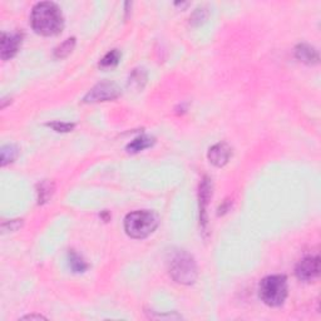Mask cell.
Returning <instances> with one entry per match:
<instances>
[{"label":"cell","mask_w":321,"mask_h":321,"mask_svg":"<svg viewBox=\"0 0 321 321\" xmlns=\"http://www.w3.org/2000/svg\"><path fill=\"white\" fill-rule=\"evenodd\" d=\"M30 24L36 34L57 35L63 30L64 18L57 4L50 2L38 3L32 10Z\"/></svg>","instance_id":"cell-1"},{"label":"cell","mask_w":321,"mask_h":321,"mask_svg":"<svg viewBox=\"0 0 321 321\" xmlns=\"http://www.w3.org/2000/svg\"><path fill=\"white\" fill-rule=\"evenodd\" d=\"M167 267L171 277L182 285H192L197 280V266L192 256L185 250H173L168 253Z\"/></svg>","instance_id":"cell-2"},{"label":"cell","mask_w":321,"mask_h":321,"mask_svg":"<svg viewBox=\"0 0 321 321\" xmlns=\"http://www.w3.org/2000/svg\"><path fill=\"white\" fill-rule=\"evenodd\" d=\"M289 285L285 275H271L265 277L258 286V296L270 308H278L285 303Z\"/></svg>","instance_id":"cell-3"},{"label":"cell","mask_w":321,"mask_h":321,"mask_svg":"<svg viewBox=\"0 0 321 321\" xmlns=\"http://www.w3.org/2000/svg\"><path fill=\"white\" fill-rule=\"evenodd\" d=\"M158 226V217L151 211H134L125 218V231L127 235L136 240L148 237Z\"/></svg>","instance_id":"cell-4"},{"label":"cell","mask_w":321,"mask_h":321,"mask_svg":"<svg viewBox=\"0 0 321 321\" xmlns=\"http://www.w3.org/2000/svg\"><path fill=\"white\" fill-rule=\"evenodd\" d=\"M121 95V89L118 88L117 84L111 83V82H103V83L97 84L94 88L87 93L86 97L83 98L84 103H98V102H108L113 101Z\"/></svg>","instance_id":"cell-5"},{"label":"cell","mask_w":321,"mask_h":321,"mask_svg":"<svg viewBox=\"0 0 321 321\" xmlns=\"http://www.w3.org/2000/svg\"><path fill=\"white\" fill-rule=\"evenodd\" d=\"M295 275L298 280L310 283L320 275V258L319 256H308L296 265Z\"/></svg>","instance_id":"cell-6"},{"label":"cell","mask_w":321,"mask_h":321,"mask_svg":"<svg viewBox=\"0 0 321 321\" xmlns=\"http://www.w3.org/2000/svg\"><path fill=\"white\" fill-rule=\"evenodd\" d=\"M22 46V36L19 34L3 33L0 39V57L3 61H9L15 57Z\"/></svg>","instance_id":"cell-7"},{"label":"cell","mask_w":321,"mask_h":321,"mask_svg":"<svg viewBox=\"0 0 321 321\" xmlns=\"http://www.w3.org/2000/svg\"><path fill=\"white\" fill-rule=\"evenodd\" d=\"M231 156H232V149L225 142L216 143L215 146L208 149L207 154L208 161L216 167H224L225 165H227Z\"/></svg>","instance_id":"cell-8"},{"label":"cell","mask_w":321,"mask_h":321,"mask_svg":"<svg viewBox=\"0 0 321 321\" xmlns=\"http://www.w3.org/2000/svg\"><path fill=\"white\" fill-rule=\"evenodd\" d=\"M211 196H212V182L208 177H205L202 179L201 185H199V222L202 225V229H206L207 226V215L206 208L210 201Z\"/></svg>","instance_id":"cell-9"},{"label":"cell","mask_w":321,"mask_h":321,"mask_svg":"<svg viewBox=\"0 0 321 321\" xmlns=\"http://www.w3.org/2000/svg\"><path fill=\"white\" fill-rule=\"evenodd\" d=\"M295 57L297 61L308 64V66H315L319 63V53L314 47L309 44H298L295 48Z\"/></svg>","instance_id":"cell-10"},{"label":"cell","mask_w":321,"mask_h":321,"mask_svg":"<svg viewBox=\"0 0 321 321\" xmlns=\"http://www.w3.org/2000/svg\"><path fill=\"white\" fill-rule=\"evenodd\" d=\"M154 145V138L149 136H139L136 139L132 141L128 146H127V152L128 153H138V152L147 149Z\"/></svg>","instance_id":"cell-11"},{"label":"cell","mask_w":321,"mask_h":321,"mask_svg":"<svg viewBox=\"0 0 321 321\" xmlns=\"http://www.w3.org/2000/svg\"><path fill=\"white\" fill-rule=\"evenodd\" d=\"M146 82H147V73H146V70L143 68L134 69L132 74L129 75L128 87L136 89V91H139V89L145 87Z\"/></svg>","instance_id":"cell-12"},{"label":"cell","mask_w":321,"mask_h":321,"mask_svg":"<svg viewBox=\"0 0 321 321\" xmlns=\"http://www.w3.org/2000/svg\"><path fill=\"white\" fill-rule=\"evenodd\" d=\"M121 57H122V54H121L119 50L118 49L111 50V52L107 53V54L104 55L102 59H101L99 68H102L104 70H109V69L115 68V67L118 66V63H119Z\"/></svg>","instance_id":"cell-13"},{"label":"cell","mask_w":321,"mask_h":321,"mask_svg":"<svg viewBox=\"0 0 321 321\" xmlns=\"http://www.w3.org/2000/svg\"><path fill=\"white\" fill-rule=\"evenodd\" d=\"M68 260H69V266L73 270V272H77V274H82V272L87 271L88 270V264L84 261V258L81 255H78L77 252L70 251L68 253Z\"/></svg>","instance_id":"cell-14"},{"label":"cell","mask_w":321,"mask_h":321,"mask_svg":"<svg viewBox=\"0 0 321 321\" xmlns=\"http://www.w3.org/2000/svg\"><path fill=\"white\" fill-rule=\"evenodd\" d=\"M19 154V149L16 148V146L14 145H7L4 146V147L2 148V151H0V161H2V166L4 167V166L9 165V163H13L14 161L16 159V157H18Z\"/></svg>","instance_id":"cell-15"},{"label":"cell","mask_w":321,"mask_h":321,"mask_svg":"<svg viewBox=\"0 0 321 321\" xmlns=\"http://www.w3.org/2000/svg\"><path fill=\"white\" fill-rule=\"evenodd\" d=\"M74 47H75V38H68L66 42H63L61 46L55 48L54 57L57 59L67 58L70 53L73 52Z\"/></svg>","instance_id":"cell-16"},{"label":"cell","mask_w":321,"mask_h":321,"mask_svg":"<svg viewBox=\"0 0 321 321\" xmlns=\"http://www.w3.org/2000/svg\"><path fill=\"white\" fill-rule=\"evenodd\" d=\"M53 190H54V187H53L52 182L49 181L42 182L38 188V204L43 205L48 202V199H49L53 195Z\"/></svg>","instance_id":"cell-17"},{"label":"cell","mask_w":321,"mask_h":321,"mask_svg":"<svg viewBox=\"0 0 321 321\" xmlns=\"http://www.w3.org/2000/svg\"><path fill=\"white\" fill-rule=\"evenodd\" d=\"M207 18H208L207 9H205V8H198L190 18V23L192 25H201L202 23H205V22L207 21Z\"/></svg>","instance_id":"cell-18"},{"label":"cell","mask_w":321,"mask_h":321,"mask_svg":"<svg viewBox=\"0 0 321 321\" xmlns=\"http://www.w3.org/2000/svg\"><path fill=\"white\" fill-rule=\"evenodd\" d=\"M47 126L54 129L55 132H63V133H66V132H70L75 127V125H73V123H63V122L48 123Z\"/></svg>","instance_id":"cell-19"},{"label":"cell","mask_w":321,"mask_h":321,"mask_svg":"<svg viewBox=\"0 0 321 321\" xmlns=\"http://www.w3.org/2000/svg\"><path fill=\"white\" fill-rule=\"evenodd\" d=\"M3 226H8L10 231H16L19 227H22V219H13L8 224H3Z\"/></svg>","instance_id":"cell-20"},{"label":"cell","mask_w":321,"mask_h":321,"mask_svg":"<svg viewBox=\"0 0 321 321\" xmlns=\"http://www.w3.org/2000/svg\"><path fill=\"white\" fill-rule=\"evenodd\" d=\"M22 320H47V317L42 316V315L32 314V315H27V316H23L22 317Z\"/></svg>","instance_id":"cell-21"},{"label":"cell","mask_w":321,"mask_h":321,"mask_svg":"<svg viewBox=\"0 0 321 321\" xmlns=\"http://www.w3.org/2000/svg\"><path fill=\"white\" fill-rule=\"evenodd\" d=\"M176 5H177V7L185 8V7H187V5H190V4H188V3H176Z\"/></svg>","instance_id":"cell-22"}]
</instances>
